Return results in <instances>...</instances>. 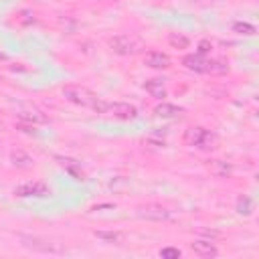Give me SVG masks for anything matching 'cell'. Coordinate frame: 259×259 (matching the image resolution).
<instances>
[{
  "label": "cell",
  "mask_w": 259,
  "mask_h": 259,
  "mask_svg": "<svg viewBox=\"0 0 259 259\" xmlns=\"http://www.w3.org/2000/svg\"><path fill=\"white\" fill-rule=\"evenodd\" d=\"M107 47H109L111 53H115V55L130 57V55L140 53L142 42H140L136 36H132V34H115V36H109V38H107Z\"/></svg>",
  "instance_id": "6da1fadb"
},
{
  "label": "cell",
  "mask_w": 259,
  "mask_h": 259,
  "mask_svg": "<svg viewBox=\"0 0 259 259\" xmlns=\"http://www.w3.org/2000/svg\"><path fill=\"white\" fill-rule=\"evenodd\" d=\"M61 93L67 101H71L75 105H81V107H93V103L97 101V95L91 89L83 87V85H65L61 89Z\"/></svg>",
  "instance_id": "7a4b0ae2"
},
{
  "label": "cell",
  "mask_w": 259,
  "mask_h": 259,
  "mask_svg": "<svg viewBox=\"0 0 259 259\" xmlns=\"http://www.w3.org/2000/svg\"><path fill=\"white\" fill-rule=\"evenodd\" d=\"M49 194H51L49 186H47L45 182H40V180L24 182V184H20V186L14 188V196H18V198H26V196H38V198H45V196H49Z\"/></svg>",
  "instance_id": "3957f363"
},
{
  "label": "cell",
  "mask_w": 259,
  "mask_h": 259,
  "mask_svg": "<svg viewBox=\"0 0 259 259\" xmlns=\"http://www.w3.org/2000/svg\"><path fill=\"white\" fill-rule=\"evenodd\" d=\"M136 214L140 219H146V221H168L172 217V212L162 206V204H146V206H140L136 210Z\"/></svg>",
  "instance_id": "277c9868"
},
{
  "label": "cell",
  "mask_w": 259,
  "mask_h": 259,
  "mask_svg": "<svg viewBox=\"0 0 259 259\" xmlns=\"http://www.w3.org/2000/svg\"><path fill=\"white\" fill-rule=\"evenodd\" d=\"M107 111H109L113 117L123 119V121H130V119H136V117H138V109H136V105L125 103V101H115V103H109Z\"/></svg>",
  "instance_id": "5b68a950"
},
{
  "label": "cell",
  "mask_w": 259,
  "mask_h": 259,
  "mask_svg": "<svg viewBox=\"0 0 259 259\" xmlns=\"http://www.w3.org/2000/svg\"><path fill=\"white\" fill-rule=\"evenodd\" d=\"M22 245L32 249V251H42V253H59L61 251V245H55V243H49L45 239H38V237H20Z\"/></svg>",
  "instance_id": "8992f818"
},
{
  "label": "cell",
  "mask_w": 259,
  "mask_h": 259,
  "mask_svg": "<svg viewBox=\"0 0 259 259\" xmlns=\"http://www.w3.org/2000/svg\"><path fill=\"white\" fill-rule=\"evenodd\" d=\"M18 119L20 121H26V123H32V125H38V123H47L49 117L38 109V107H32V105H26L22 109H18Z\"/></svg>",
  "instance_id": "52a82bcc"
},
{
  "label": "cell",
  "mask_w": 259,
  "mask_h": 259,
  "mask_svg": "<svg viewBox=\"0 0 259 259\" xmlns=\"http://www.w3.org/2000/svg\"><path fill=\"white\" fill-rule=\"evenodd\" d=\"M144 65L150 67V69H168L172 65L170 57L166 53H160V51H150L146 53L144 57Z\"/></svg>",
  "instance_id": "ba28073f"
},
{
  "label": "cell",
  "mask_w": 259,
  "mask_h": 259,
  "mask_svg": "<svg viewBox=\"0 0 259 259\" xmlns=\"http://www.w3.org/2000/svg\"><path fill=\"white\" fill-rule=\"evenodd\" d=\"M190 249L198 257H217L219 255V249L210 239H196L194 243H190Z\"/></svg>",
  "instance_id": "9c48e42d"
},
{
  "label": "cell",
  "mask_w": 259,
  "mask_h": 259,
  "mask_svg": "<svg viewBox=\"0 0 259 259\" xmlns=\"http://www.w3.org/2000/svg\"><path fill=\"white\" fill-rule=\"evenodd\" d=\"M144 89L154 97V99H164L166 97V85H164V79H158V77H154V79H148L146 83H144Z\"/></svg>",
  "instance_id": "30bf717a"
},
{
  "label": "cell",
  "mask_w": 259,
  "mask_h": 259,
  "mask_svg": "<svg viewBox=\"0 0 259 259\" xmlns=\"http://www.w3.org/2000/svg\"><path fill=\"white\" fill-rule=\"evenodd\" d=\"M182 65L188 69V71H194V73H204V67H206V59L198 53H192V55H186L182 59Z\"/></svg>",
  "instance_id": "8fae6325"
},
{
  "label": "cell",
  "mask_w": 259,
  "mask_h": 259,
  "mask_svg": "<svg viewBox=\"0 0 259 259\" xmlns=\"http://www.w3.org/2000/svg\"><path fill=\"white\" fill-rule=\"evenodd\" d=\"M154 113H156V117L172 119V117H178V115L182 113V109H180L178 105H174V103H166V101H162V103H158V105L154 107Z\"/></svg>",
  "instance_id": "7c38bea8"
},
{
  "label": "cell",
  "mask_w": 259,
  "mask_h": 259,
  "mask_svg": "<svg viewBox=\"0 0 259 259\" xmlns=\"http://www.w3.org/2000/svg\"><path fill=\"white\" fill-rule=\"evenodd\" d=\"M10 162H12V166L18 168V170H28V168H32V164H34V160H32L26 152H22V150H12Z\"/></svg>",
  "instance_id": "4fadbf2b"
},
{
  "label": "cell",
  "mask_w": 259,
  "mask_h": 259,
  "mask_svg": "<svg viewBox=\"0 0 259 259\" xmlns=\"http://www.w3.org/2000/svg\"><path fill=\"white\" fill-rule=\"evenodd\" d=\"M208 170L214 178H231V174H233V166L225 160H212L208 164Z\"/></svg>",
  "instance_id": "5bb4252c"
},
{
  "label": "cell",
  "mask_w": 259,
  "mask_h": 259,
  "mask_svg": "<svg viewBox=\"0 0 259 259\" xmlns=\"http://www.w3.org/2000/svg\"><path fill=\"white\" fill-rule=\"evenodd\" d=\"M93 237L99 239L101 243H107V245H121L123 243V235L119 231H95Z\"/></svg>",
  "instance_id": "9a60e30c"
},
{
  "label": "cell",
  "mask_w": 259,
  "mask_h": 259,
  "mask_svg": "<svg viewBox=\"0 0 259 259\" xmlns=\"http://www.w3.org/2000/svg\"><path fill=\"white\" fill-rule=\"evenodd\" d=\"M204 73H208V75H225V73H229V63L223 61V59H206Z\"/></svg>",
  "instance_id": "2e32d148"
},
{
  "label": "cell",
  "mask_w": 259,
  "mask_h": 259,
  "mask_svg": "<svg viewBox=\"0 0 259 259\" xmlns=\"http://www.w3.org/2000/svg\"><path fill=\"white\" fill-rule=\"evenodd\" d=\"M202 134H204V127H200V125H192V127H188V130L184 132L182 140H184L186 146H198Z\"/></svg>",
  "instance_id": "e0dca14e"
},
{
  "label": "cell",
  "mask_w": 259,
  "mask_h": 259,
  "mask_svg": "<svg viewBox=\"0 0 259 259\" xmlns=\"http://www.w3.org/2000/svg\"><path fill=\"white\" fill-rule=\"evenodd\" d=\"M217 146H219V136L214 132H210V130H204V134H202V138H200V142H198L196 148L208 152V150H214Z\"/></svg>",
  "instance_id": "ac0fdd59"
},
{
  "label": "cell",
  "mask_w": 259,
  "mask_h": 259,
  "mask_svg": "<svg viewBox=\"0 0 259 259\" xmlns=\"http://www.w3.org/2000/svg\"><path fill=\"white\" fill-rule=\"evenodd\" d=\"M168 45L174 47V49H188L190 40H188V36H184V34L170 32V34H168Z\"/></svg>",
  "instance_id": "d6986e66"
},
{
  "label": "cell",
  "mask_w": 259,
  "mask_h": 259,
  "mask_svg": "<svg viewBox=\"0 0 259 259\" xmlns=\"http://www.w3.org/2000/svg\"><path fill=\"white\" fill-rule=\"evenodd\" d=\"M237 212L243 214V217H249L253 212V200L249 196H245V194L239 196V200H237Z\"/></svg>",
  "instance_id": "ffe728a7"
},
{
  "label": "cell",
  "mask_w": 259,
  "mask_h": 259,
  "mask_svg": "<svg viewBox=\"0 0 259 259\" xmlns=\"http://www.w3.org/2000/svg\"><path fill=\"white\" fill-rule=\"evenodd\" d=\"M233 32H237V34H245V36H253L255 32H257V28L253 26V24H249V22H233Z\"/></svg>",
  "instance_id": "44dd1931"
},
{
  "label": "cell",
  "mask_w": 259,
  "mask_h": 259,
  "mask_svg": "<svg viewBox=\"0 0 259 259\" xmlns=\"http://www.w3.org/2000/svg\"><path fill=\"white\" fill-rule=\"evenodd\" d=\"M59 162H61V166L65 168V170H69L73 176H77V178H81V172H79V164L75 162V160H71V158H57Z\"/></svg>",
  "instance_id": "7402d4cb"
},
{
  "label": "cell",
  "mask_w": 259,
  "mask_h": 259,
  "mask_svg": "<svg viewBox=\"0 0 259 259\" xmlns=\"http://www.w3.org/2000/svg\"><path fill=\"white\" fill-rule=\"evenodd\" d=\"M180 255L182 253L176 247H164V249H160V257H164V259H178Z\"/></svg>",
  "instance_id": "603a6c76"
},
{
  "label": "cell",
  "mask_w": 259,
  "mask_h": 259,
  "mask_svg": "<svg viewBox=\"0 0 259 259\" xmlns=\"http://www.w3.org/2000/svg\"><path fill=\"white\" fill-rule=\"evenodd\" d=\"M16 127H18L20 132H24V134H36L34 125H32V123H26V121H18V123H16Z\"/></svg>",
  "instance_id": "cb8c5ba5"
},
{
  "label": "cell",
  "mask_w": 259,
  "mask_h": 259,
  "mask_svg": "<svg viewBox=\"0 0 259 259\" xmlns=\"http://www.w3.org/2000/svg\"><path fill=\"white\" fill-rule=\"evenodd\" d=\"M210 49H212V47H210V42H208V40H200V42H198V55H202V57H204L206 53H210Z\"/></svg>",
  "instance_id": "d4e9b609"
},
{
  "label": "cell",
  "mask_w": 259,
  "mask_h": 259,
  "mask_svg": "<svg viewBox=\"0 0 259 259\" xmlns=\"http://www.w3.org/2000/svg\"><path fill=\"white\" fill-rule=\"evenodd\" d=\"M0 61H6V55H4L2 51H0Z\"/></svg>",
  "instance_id": "484cf974"
},
{
  "label": "cell",
  "mask_w": 259,
  "mask_h": 259,
  "mask_svg": "<svg viewBox=\"0 0 259 259\" xmlns=\"http://www.w3.org/2000/svg\"><path fill=\"white\" fill-rule=\"evenodd\" d=\"M105 2H117V0H105Z\"/></svg>",
  "instance_id": "4316f807"
}]
</instances>
